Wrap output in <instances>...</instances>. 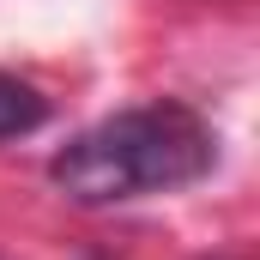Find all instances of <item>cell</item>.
Instances as JSON below:
<instances>
[{"label": "cell", "instance_id": "1", "mask_svg": "<svg viewBox=\"0 0 260 260\" xmlns=\"http://www.w3.org/2000/svg\"><path fill=\"white\" fill-rule=\"evenodd\" d=\"M218 164V133L194 103L157 97L133 103L85 133H73L49 157V182L73 206H127V200L176 194L212 176Z\"/></svg>", "mask_w": 260, "mask_h": 260}, {"label": "cell", "instance_id": "2", "mask_svg": "<svg viewBox=\"0 0 260 260\" xmlns=\"http://www.w3.org/2000/svg\"><path fill=\"white\" fill-rule=\"evenodd\" d=\"M43 121H49V97L30 79L0 73V139H24V133L43 127Z\"/></svg>", "mask_w": 260, "mask_h": 260}]
</instances>
